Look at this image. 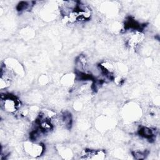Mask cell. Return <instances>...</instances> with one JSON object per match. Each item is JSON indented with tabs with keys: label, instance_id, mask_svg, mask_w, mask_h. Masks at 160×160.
<instances>
[{
	"label": "cell",
	"instance_id": "1",
	"mask_svg": "<svg viewBox=\"0 0 160 160\" xmlns=\"http://www.w3.org/2000/svg\"><path fill=\"white\" fill-rule=\"evenodd\" d=\"M24 148L25 152L28 155L32 157H38L41 156L44 151V147L42 144L32 141L25 142Z\"/></svg>",
	"mask_w": 160,
	"mask_h": 160
},
{
	"label": "cell",
	"instance_id": "2",
	"mask_svg": "<svg viewBox=\"0 0 160 160\" xmlns=\"http://www.w3.org/2000/svg\"><path fill=\"white\" fill-rule=\"evenodd\" d=\"M139 134L146 139H151L154 136L152 130L148 127H142L139 130Z\"/></svg>",
	"mask_w": 160,
	"mask_h": 160
}]
</instances>
